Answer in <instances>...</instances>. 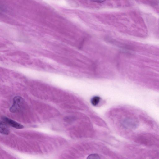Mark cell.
<instances>
[{"label": "cell", "mask_w": 159, "mask_h": 159, "mask_svg": "<svg viewBox=\"0 0 159 159\" xmlns=\"http://www.w3.org/2000/svg\"><path fill=\"white\" fill-rule=\"evenodd\" d=\"M121 124L124 127L128 128H133L136 127L138 124L137 119L131 115H127L121 120Z\"/></svg>", "instance_id": "6da1fadb"}, {"label": "cell", "mask_w": 159, "mask_h": 159, "mask_svg": "<svg viewBox=\"0 0 159 159\" xmlns=\"http://www.w3.org/2000/svg\"><path fill=\"white\" fill-rule=\"evenodd\" d=\"M24 105V100L19 96L14 97L13 99V103L10 108V111L12 113L20 111L22 109Z\"/></svg>", "instance_id": "7a4b0ae2"}, {"label": "cell", "mask_w": 159, "mask_h": 159, "mask_svg": "<svg viewBox=\"0 0 159 159\" xmlns=\"http://www.w3.org/2000/svg\"><path fill=\"white\" fill-rule=\"evenodd\" d=\"M2 121L6 123L7 125H9L14 128L18 129L23 128L24 126L8 118L5 117H3L2 118Z\"/></svg>", "instance_id": "3957f363"}, {"label": "cell", "mask_w": 159, "mask_h": 159, "mask_svg": "<svg viewBox=\"0 0 159 159\" xmlns=\"http://www.w3.org/2000/svg\"><path fill=\"white\" fill-rule=\"evenodd\" d=\"M7 125L4 121H1L0 123V132L3 134L7 135L9 133V130Z\"/></svg>", "instance_id": "277c9868"}, {"label": "cell", "mask_w": 159, "mask_h": 159, "mask_svg": "<svg viewBox=\"0 0 159 159\" xmlns=\"http://www.w3.org/2000/svg\"><path fill=\"white\" fill-rule=\"evenodd\" d=\"M100 98L98 96L93 97L91 100V103L94 106L97 105L99 102Z\"/></svg>", "instance_id": "5b68a950"}, {"label": "cell", "mask_w": 159, "mask_h": 159, "mask_svg": "<svg viewBox=\"0 0 159 159\" xmlns=\"http://www.w3.org/2000/svg\"><path fill=\"white\" fill-rule=\"evenodd\" d=\"M86 159H100V156L97 154L93 153L89 155Z\"/></svg>", "instance_id": "8992f818"}]
</instances>
